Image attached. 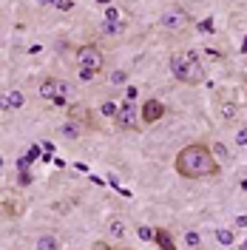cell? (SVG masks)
<instances>
[{
	"instance_id": "cell-1",
	"label": "cell",
	"mask_w": 247,
	"mask_h": 250,
	"mask_svg": "<svg viewBox=\"0 0 247 250\" xmlns=\"http://www.w3.org/2000/svg\"><path fill=\"white\" fill-rule=\"evenodd\" d=\"M173 171L185 179H210L219 173V159L207 142H187L173 156Z\"/></svg>"
},
{
	"instance_id": "cell-2",
	"label": "cell",
	"mask_w": 247,
	"mask_h": 250,
	"mask_svg": "<svg viewBox=\"0 0 247 250\" xmlns=\"http://www.w3.org/2000/svg\"><path fill=\"white\" fill-rule=\"evenodd\" d=\"M170 74L179 83H185V85L205 83V68H202L199 51H176V54H170Z\"/></svg>"
},
{
	"instance_id": "cell-3",
	"label": "cell",
	"mask_w": 247,
	"mask_h": 250,
	"mask_svg": "<svg viewBox=\"0 0 247 250\" xmlns=\"http://www.w3.org/2000/svg\"><path fill=\"white\" fill-rule=\"evenodd\" d=\"M159 26L165 31H173V34H179V31H185L190 26V15H187L182 6H168L162 17H159Z\"/></svg>"
},
{
	"instance_id": "cell-4",
	"label": "cell",
	"mask_w": 247,
	"mask_h": 250,
	"mask_svg": "<svg viewBox=\"0 0 247 250\" xmlns=\"http://www.w3.org/2000/svg\"><path fill=\"white\" fill-rule=\"evenodd\" d=\"M103 65H105V54H103V48L94 46V43H85V46L77 48V68H91V71H103Z\"/></svg>"
},
{
	"instance_id": "cell-5",
	"label": "cell",
	"mask_w": 247,
	"mask_h": 250,
	"mask_svg": "<svg viewBox=\"0 0 247 250\" xmlns=\"http://www.w3.org/2000/svg\"><path fill=\"white\" fill-rule=\"evenodd\" d=\"M114 123H117V128H120V131H134V128H137L139 111H137V105H134V100H125V103H120V111H117Z\"/></svg>"
},
{
	"instance_id": "cell-6",
	"label": "cell",
	"mask_w": 247,
	"mask_h": 250,
	"mask_svg": "<svg viewBox=\"0 0 247 250\" xmlns=\"http://www.w3.org/2000/svg\"><path fill=\"white\" fill-rule=\"evenodd\" d=\"M165 103L162 100H156V97H151V100H145L142 103V111H139V120L145 125H154V123H159L162 117H165Z\"/></svg>"
},
{
	"instance_id": "cell-7",
	"label": "cell",
	"mask_w": 247,
	"mask_h": 250,
	"mask_svg": "<svg viewBox=\"0 0 247 250\" xmlns=\"http://www.w3.org/2000/svg\"><path fill=\"white\" fill-rule=\"evenodd\" d=\"M154 242L162 250H176V242H173V236H170L165 228H154Z\"/></svg>"
},
{
	"instance_id": "cell-8",
	"label": "cell",
	"mask_w": 247,
	"mask_h": 250,
	"mask_svg": "<svg viewBox=\"0 0 247 250\" xmlns=\"http://www.w3.org/2000/svg\"><path fill=\"white\" fill-rule=\"evenodd\" d=\"M57 83H60L57 77H43L40 80V88H37L40 97H43V100H54V94H57Z\"/></svg>"
},
{
	"instance_id": "cell-9",
	"label": "cell",
	"mask_w": 247,
	"mask_h": 250,
	"mask_svg": "<svg viewBox=\"0 0 247 250\" xmlns=\"http://www.w3.org/2000/svg\"><path fill=\"white\" fill-rule=\"evenodd\" d=\"M60 134L65 137V140H80V137H82V128H80V123L68 120V123L60 125Z\"/></svg>"
},
{
	"instance_id": "cell-10",
	"label": "cell",
	"mask_w": 247,
	"mask_h": 250,
	"mask_svg": "<svg viewBox=\"0 0 247 250\" xmlns=\"http://www.w3.org/2000/svg\"><path fill=\"white\" fill-rule=\"evenodd\" d=\"M37 250H60V239H57L54 233H40Z\"/></svg>"
},
{
	"instance_id": "cell-11",
	"label": "cell",
	"mask_w": 247,
	"mask_h": 250,
	"mask_svg": "<svg viewBox=\"0 0 247 250\" xmlns=\"http://www.w3.org/2000/svg\"><path fill=\"white\" fill-rule=\"evenodd\" d=\"M65 100H68V85L60 80V83H57V94H54V100H51V103H54L57 108H65Z\"/></svg>"
},
{
	"instance_id": "cell-12",
	"label": "cell",
	"mask_w": 247,
	"mask_h": 250,
	"mask_svg": "<svg viewBox=\"0 0 247 250\" xmlns=\"http://www.w3.org/2000/svg\"><path fill=\"white\" fill-rule=\"evenodd\" d=\"M123 233H125V225H123V219H111L108 222V236L111 239H123Z\"/></svg>"
},
{
	"instance_id": "cell-13",
	"label": "cell",
	"mask_w": 247,
	"mask_h": 250,
	"mask_svg": "<svg viewBox=\"0 0 247 250\" xmlns=\"http://www.w3.org/2000/svg\"><path fill=\"white\" fill-rule=\"evenodd\" d=\"M6 100H9V108H12V111H17V108H23V105H26V97H23L20 91H12Z\"/></svg>"
},
{
	"instance_id": "cell-14",
	"label": "cell",
	"mask_w": 247,
	"mask_h": 250,
	"mask_svg": "<svg viewBox=\"0 0 247 250\" xmlns=\"http://www.w3.org/2000/svg\"><path fill=\"white\" fill-rule=\"evenodd\" d=\"M123 29H125V23H120V20H103V31L105 34H120Z\"/></svg>"
},
{
	"instance_id": "cell-15",
	"label": "cell",
	"mask_w": 247,
	"mask_h": 250,
	"mask_svg": "<svg viewBox=\"0 0 247 250\" xmlns=\"http://www.w3.org/2000/svg\"><path fill=\"white\" fill-rule=\"evenodd\" d=\"M216 242L227 248V245H233V242H236V236H233V230H225V228H219V230H216Z\"/></svg>"
},
{
	"instance_id": "cell-16",
	"label": "cell",
	"mask_w": 247,
	"mask_h": 250,
	"mask_svg": "<svg viewBox=\"0 0 247 250\" xmlns=\"http://www.w3.org/2000/svg\"><path fill=\"white\" fill-rule=\"evenodd\" d=\"M137 236L142 242H154V228H148V225H139L137 228Z\"/></svg>"
},
{
	"instance_id": "cell-17",
	"label": "cell",
	"mask_w": 247,
	"mask_h": 250,
	"mask_svg": "<svg viewBox=\"0 0 247 250\" xmlns=\"http://www.w3.org/2000/svg\"><path fill=\"white\" fill-rule=\"evenodd\" d=\"M111 83H114V85H125V83H128V71H123V68H120V71H111Z\"/></svg>"
},
{
	"instance_id": "cell-18",
	"label": "cell",
	"mask_w": 247,
	"mask_h": 250,
	"mask_svg": "<svg viewBox=\"0 0 247 250\" xmlns=\"http://www.w3.org/2000/svg\"><path fill=\"white\" fill-rule=\"evenodd\" d=\"M185 245H187V248H199V245H202L199 233H196V230H187V233H185Z\"/></svg>"
},
{
	"instance_id": "cell-19",
	"label": "cell",
	"mask_w": 247,
	"mask_h": 250,
	"mask_svg": "<svg viewBox=\"0 0 247 250\" xmlns=\"http://www.w3.org/2000/svg\"><path fill=\"white\" fill-rule=\"evenodd\" d=\"M117 111H120V103H114V100L103 105V114H105V117H117Z\"/></svg>"
},
{
	"instance_id": "cell-20",
	"label": "cell",
	"mask_w": 247,
	"mask_h": 250,
	"mask_svg": "<svg viewBox=\"0 0 247 250\" xmlns=\"http://www.w3.org/2000/svg\"><path fill=\"white\" fill-rule=\"evenodd\" d=\"M219 114H222L225 120H233V117H236V105H233V103H225V105H222V111H219Z\"/></svg>"
},
{
	"instance_id": "cell-21",
	"label": "cell",
	"mask_w": 247,
	"mask_h": 250,
	"mask_svg": "<svg viewBox=\"0 0 247 250\" xmlns=\"http://www.w3.org/2000/svg\"><path fill=\"white\" fill-rule=\"evenodd\" d=\"M236 145H239V148H245L247 145V125H242V128L236 131Z\"/></svg>"
},
{
	"instance_id": "cell-22",
	"label": "cell",
	"mask_w": 247,
	"mask_h": 250,
	"mask_svg": "<svg viewBox=\"0 0 247 250\" xmlns=\"http://www.w3.org/2000/svg\"><path fill=\"white\" fill-rule=\"evenodd\" d=\"M77 74H80L82 83H91V80L97 77V71H91V68H77Z\"/></svg>"
},
{
	"instance_id": "cell-23",
	"label": "cell",
	"mask_w": 247,
	"mask_h": 250,
	"mask_svg": "<svg viewBox=\"0 0 247 250\" xmlns=\"http://www.w3.org/2000/svg\"><path fill=\"white\" fill-rule=\"evenodd\" d=\"M54 9H57V12H68V9H74V0H57Z\"/></svg>"
},
{
	"instance_id": "cell-24",
	"label": "cell",
	"mask_w": 247,
	"mask_h": 250,
	"mask_svg": "<svg viewBox=\"0 0 247 250\" xmlns=\"http://www.w3.org/2000/svg\"><path fill=\"white\" fill-rule=\"evenodd\" d=\"M210 151H213V156H225V159H227V156H230V154H227V148H225V145H222V142H216V145H210Z\"/></svg>"
},
{
	"instance_id": "cell-25",
	"label": "cell",
	"mask_w": 247,
	"mask_h": 250,
	"mask_svg": "<svg viewBox=\"0 0 247 250\" xmlns=\"http://www.w3.org/2000/svg\"><path fill=\"white\" fill-rule=\"evenodd\" d=\"M105 20H120V9L117 6H108L105 9Z\"/></svg>"
},
{
	"instance_id": "cell-26",
	"label": "cell",
	"mask_w": 247,
	"mask_h": 250,
	"mask_svg": "<svg viewBox=\"0 0 247 250\" xmlns=\"http://www.w3.org/2000/svg\"><path fill=\"white\" fill-rule=\"evenodd\" d=\"M128 100H137V85H128Z\"/></svg>"
},
{
	"instance_id": "cell-27",
	"label": "cell",
	"mask_w": 247,
	"mask_h": 250,
	"mask_svg": "<svg viewBox=\"0 0 247 250\" xmlns=\"http://www.w3.org/2000/svg\"><path fill=\"white\" fill-rule=\"evenodd\" d=\"M236 225H239V228H247V216H239L236 219Z\"/></svg>"
},
{
	"instance_id": "cell-28",
	"label": "cell",
	"mask_w": 247,
	"mask_h": 250,
	"mask_svg": "<svg viewBox=\"0 0 247 250\" xmlns=\"http://www.w3.org/2000/svg\"><path fill=\"white\" fill-rule=\"evenodd\" d=\"M37 3H40V6H54L57 0H37Z\"/></svg>"
},
{
	"instance_id": "cell-29",
	"label": "cell",
	"mask_w": 247,
	"mask_h": 250,
	"mask_svg": "<svg viewBox=\"0 0 247 250\" xmlns=\"http://www.w3.org/2000/svg\"><path fill=\"white\" fill-rule=\"evenodd\" d=\"M239 188H242V190H245V193H247V176H245V179H242V182H239Z\"/></svg>"
},
{
	"instance_id": "cell-30",
	"label": "cell",
	"mask_w": 247,
	"mask_h": 250,
	"mask_svg": "<svg viewBox=\"0 0 247 250\" xmlns=\"http://www.w3.org/2000/svg\"><path fill=\"white\" fill-rule=\"evenodd\" d=\"M239 250H247V242H242V245H239Z\"/></svg>"
},
{
	"instance_id": "cell-31",
	"label": "cell",
	"mask_w": 247,
	"mask_h": 250,
	"mask_svg": "<svg viewBox=\"0 0 247 250\" xmlns=\"http://www.w3.org/2000/svg\"><path fill=\"white\" fill-rule=\"evenodd\" d=\"M97 3H108V0H97Z\"/></svg>"
}]
</instances>
